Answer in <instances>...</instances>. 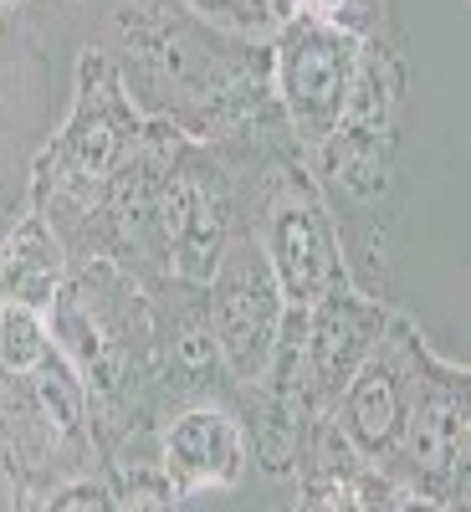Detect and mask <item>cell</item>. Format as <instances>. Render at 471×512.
<instances>
[{
    "instance_id": "obj_1",
    "label": "cell",
    "mask_w": 471,
    "mask_h": 512,
    "mask_svg": "<svg viewBox=\"0 0 471 512\" xmlns=\"http://www.w3.org/2000/svg\"><path fill=\"white\" fill-rule=\"evenodd\" d=\"M88 52H98L128 103L195 144H221L282 118L272 93V36L210 21L190 0H88Z\"/></svg>"
},
{
    "instance_id": "obj_2",
    "label": "cell",
    "mask_w": 471,
    "mask_h": 512,
    "mask_svg": "<svg viewBox=\"0 0 471 512\" xmlns=\"http://www.w3.org/2000/svg\"><path fill=\"white\" fill-rule=\"evenodd\" d=\"M47 328L88 395L103 466L113 472V466L154 461L164 405L149 287L113 262H72Z\"/></svg>"
},
{
    "instance_id": "obj_3",
    "label": "cell",
    "mask_w": 471,
    "mask_h": 512,
    "mask_svg": "<svg viewBox=\"0 0 471 512\" xmlns=\"http://www.w3.org/2000/svg\"><path fill=\"white\" fill-rule=\"evenodd\" d=\"M400 128H405V52L400 36H369L354 62V82L333 134L308 159L313 180L333 210L344 267L364 277L359 292L379 297L384 231L400 210Z\"/></svg>"
},
{
    "instance_id": "obj_4",
    "label": "cell",
    "mask_w": 471,
    "mask_h": 512,
    "mask_svg": "<svg viewBox=\"0 0 471 512\" xmlns=\"http://www.w3.org/2000/svg\"><path fill=\"white\" fill-rule=\"evenodd\" d=\"M144 134H149V118L128 103L118 72L98 52H82L77 82H72V108L62 128L26 164L31 216L52 226V236L67 246L72 262L88 256L103 200L113 180L123 175V164L139 154Z\"/></svg>"
},
{
    "instance_id": "obj_5",
    "label": "cell",
    "mask_w": 471,
    "mask_h": 512,
    "mask_svg": "<svg viewBox=\"0 0 471 512\" xmlns=\"http://www.w3.org/2000/svg\"><path fill=\"white\" fill-rule=\"evenodd\" d=\"M246 226H251V241L262 246L287 308H313L328 292L354 287L333 210L282 118H267L251 128Z\"/></svg>"
},
{
    "instance_id": "obj_6",
    "label": "cell",
    "mask_w": 471,
    "mask_h": 512,
    "mask_svg": "<svg viewBox=\"0 0 471 512\" xmlns=\"http://www.w3.org/2000/svg\"><path fill=\"white\" fill-rule=\"evenodd\" d=\"M0 466L16 497L108 472L88 395L57 349L31 369H0Z\"/></svg>"
},
{
    "instance_id": "obj_7",
    "label": "cell",
    "mask_w": 471,
    "mask_h": 512,
    "mask_svg": "<svg viewBox=\"0 0 471 512\" xmlns=\"http://www.w3.org/2000/svg\"><path fill=\"white\" fill-rule=\"evenodd\" d=\"M251 128L221 144H195L180 134L175 149H169L164 180H159V246H164L169 277L210 282L231 236L246 226Z\"/></svg>"
},
{
    "instance_id": "obj_8",
    "label": "cell",
    "mask_w": 471,
    "mask_h": 512,
    "mask_svg": "<svg viewBox=\"0 0 471 512\" xmlns=\"http://www.w3.org/2000/svg\"><path fill=\"white\" fill-rule=\"evenodd\" d=\"M471 472V369L415 344V395L400 446L384 466L400 492H420L441 507H466Z\"/></svg>"
},
{
    "instance_id": "obj_9",
    "label": "cell",
    "mask_w": 471,
    "mask_h": 512,
    "mask_svg": "<svg viewBox=\"0 0 471 512\" xmlns=\"http://www.w3.org/2000/svg\"><path fill=\"white\" fill-rule=\"evenodd\" d=\"M359 47H364L359 36L333 31L297 11L272 31V93H277V113L303 159L323 149L338 113H344Z\"/></svg>"
},
{
    "instance_id": "obj_10",
    "label": "cell",
    "mask_w": 471,
    "mask_h": 512,
    "mask_svg": "<svg viewBox=\"0 0 471 512\" xmlns=\"http://www.w3.org/2000/svg\"><path fill=\"white\" fill-rule=\"evenodd\" d=\"M205 303H210V333H216V349H221V369L241 405L262 384L277 333H282V313H287L262 246L251 241V226L231 236L221 267L205 282Z\"/></svg>"
},
{
    "instance_id": "obj_11",
    "label": "cell",
    "mask_w": 471,
    "mask_h": 512,
    "mask_svg": "<svg viewBox=\"0 0 471 512\" xmlns=\"http://www.w3.org/2000/svg\"><path fill=\"white\" fill-rule=\"evenodd\" d=\"M415 344L420 328L395 318L384 323V333L374 338V349L364 354V364L354 369V379L344 384V395L333 400L328 425L344 436L349 451H359L369 466H390L405 415H410V395H415Z\"/></svg>"
},
{
    "instance_id": "obj_12",
    "label": "cell",
    "mask_w": 471,
    "mask_h": 512,
    "mask_svg": "<svg viewBox=\"0 0 471 512\" xmlns=\"http://www.w3.org/2000/svg\"><path fill=\"white\" fill-rule=\"evenodd\" d=\"M154 466L180 502L200 492L241 487L246 466H251V436H246L236 405L200 400V405L164 415L159 436H154Z\"/></svg>"
},
{
    "instance_id": "obj_13",
    "label": "cell",
    "mask_w": 471,
    "mask_h": 512,
    "mask_svg": "<svg viewBox=\"0 0 471 512\" xmlns=\"http://www.w3.org/2000/svg\"><path fill=\"white\" fill-rule=\"evenodd\" d=\"M390 323L384 297H369L359 287H338L323 303L308 308V333H303V369H308V395L328 415L344 384L374 349V338Z\"/></svg>"
},
{
    "instance_id": "obj_14",
    "label": "cell",
    "mask_w": 471,
    "mask_h": 512,
    "mask_svg": "<svg viewBox=\"0 0 471 512\" xmlns=\"http://www.w3.org/2000/svg\"><path fill=\"white\" fill-rule=\"evenodd\" d=\"M292 477H297L292 512H395L400 497V487L359 451H349L328 420H318L308 431Z\"/></svg>"
},
{
    "instance_id": "obj_15",
    "label": "cell",
    "mask_w": 471,
    "mask_h": 512,
    "mask_svg": "<svg viewBox=\"0 0 471 512\" xmlns=\"http://www.w3.org/2000/svg\"><path fill=\"white\" fill-rule=\"evenodd\" d=\"M67 272H72L67 246L52 236L47 221L26 210L6 231V241H0V303H16L36 318H47Z\"/></svg>"
},
{
    "instance_id": "obj_16",
    "label": "cell",
    "mask_w": 471,
    "mask_h": 512,
    "mask_svg": "<svg viewBox=\"0 0 471 512\" xmlns=\"http://www.w3.org/2000/svg\"><path fill=\"white\" fill-rule=\"evenodd\" d=\"M31 88V57L11 21H0V195H6V169L16 164V128L26 118V93Z\"/></svg>"
},
{
    "instance_id": "obj_17",
    "label": "cell",
    "mask_w": 471,
    "mask_h": 512,
    "mask_svg": "<svg viewBox=\"0 0 471 512\" xmlns=\"http://www.w3.org/2000/svg\"><path fill=\"white\" fill-rule=\"evenodd\" d=\"M52 344V328L47 318H36L16 303H0V369H31L36 359H47Z\"/></svg>"
},
{
    "instance_id": "obj_18",
    "label": "cell",
    "mask_w": 471,
    "mask_h": 512,
    "mask_svg": "<svg viewBox=\"0 0 471 512\" xmlns=\"http://www.w3.org/2000/svg\"><path fill=\"white\" fill-rule=\"evenodd\" d=\"M292 11L297 16H313V21H323L333 31H349L359 41L395 31L390 26V0H292Z\"/></svg>"
},
{
    "instance_id": "obj_19",
    "label": "cell",
    "mask_w": 471,
    "mask_h": 512,
    "mask_svg": "<svg viewBox=\"0 0 471 512\" xmlns=\"http://www.w3.org/2000/svg\"><path fill=\"white\" fill-rule=\"evenodd\" d=\"M108 482H113V512H180V497L169 492L154 461L113 466Z\"/></svg>"
},
{
    "instance_id": "obj_20",
    "label": "cell",
    "mask_w": 471,
    "mask_h": 512,
    "mask_svg": "<svg viewBox=\"0 0 471 512\" xmlns=\"http://www.w3.org/2000/svg\"><path fill=\"white\" fill-rule=\"evenodd\" d=\"M11 512H113V482L103 472V477H82V482L36 492V497L11 492Z\"/></svg>"
},
{
    "instance_id": "obj_21",
    "label": "cell",
    "mask_w": 471,
    "mask_h": 512,
    "mask_svg": "<svg viewBox=\"0 0 471 512\" xmlns=\"http://www.w3.org/2000/svg\"><path fill=\"white\" fill-rule=\"evenodd\" d=\"M190 6L205 11L210 21L246 31V36H272L292 16V0H190Z\"/></svg>"
},
{
    "instance_id": "obj_22",
    "label": "cell",
    "mask_w": 471,
    "mask_h": 512,
    "mask_svg": "<svg viewBox=\"0 0 471 512\" xmlns=\"http://www.w3.org/2000/svg\"><path fill=\"white\" fill-rule=\"evenodd\" d=\"M395 512H451V507H441V502H431V497H420V492H400V497H395Z\"/></svg>"
},
{
    "instance_id": "obj_23",
    "label": "cell",
    "mask_w": 471,
    "mask_h": 512,
    "mask_svg": "<svg viewBox=\"0 0 471 512\" xmlns=\"http://www.w3.org/2000/svg\"><path fill=\"white\" fill-rule=\"evenodd\" d=\"M0 512H11V482L0 487Z\"/></svg>"
},
{
    "instance_id": "obj_24",
    "label": "cell",
    "mask_w": 471,
    "mask_h": 512,
    "mask_svg": "<svg viewBox=\"0 0 471 512\" xmlns=\"http://www.w3.org/2000/svg\"><path fill=\"white\" fill-rule=\"evenodd\" d=\"M0 6H26V0H0Z\"/></svg>"
},
{
    "instance_id": "obj_25",
    "label": "cell",
    "mask_w": 471,
    "mask_h": 512,
    "mask_svg": "<svg viewBox=\"0 0 471 512\" xmlns=\"http://www.w3.org/2000/svg\"><path fill=\"white\" fill-rule=\"evenodd\" d=\"M451 512H466V507H451Z\"/></svg>"
},
{
    "instance_id": "obj_26",
    "label": "cell",
    "mask_w": 471,
    "mask_h": 512,
    "mask_svg": "<svg viewBox=\"0 0 471 512\" xmlns=\"http://www.w3.org/2000/svg\"><path fill=\"white\" fill-rule=\"evenodd\" d=\"M287 512H292V507H287Z\"/></svg>"
}]
</instances>
